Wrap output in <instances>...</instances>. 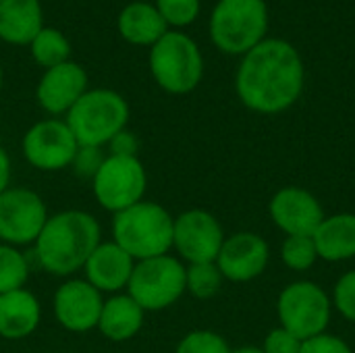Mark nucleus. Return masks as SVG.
<instances>
[{
	"instance_id": "obj_28",
	"label": "nucleus",
	"mask_w": 355,
	"mask_h": 353,
	"mask_svg": "<svg viewBox=\"0 0 355 353\" xmlns=\"http://www.w3.org/2000/svg\"><path fill=\"white\" fill-rule=\"evenodd\" d=\"M175 353H231V350L214 331H191L179 341Z\"/></svg>"
},
{
	"instance_id": "obj_32",
	"label": "nucleus",
	"mask_w": 355,
	"mask_h": 353,
	"mask_svg": "<svg viewBox=\"0 0 355 353\" xmlns=\"http://www.w3.org/2000/svg\"><path fill=\"white\" fill-rule=\"evenodd\" d=\"M300 353H352V350L339 337L322 333V335H316L312 339L302 341V352Z\"/></svg>"
},
{
	"instance_id": "obj_37",
	"label": "nucleus",
	"mask_w": 355,
	"mask_h": 353,
	"mask_svg": "<svg viewBox=\"0 0 355 353\" xmlns=\"http://www.w3.org/2000/svg\"><path fill=\"white\" fill-rule=\"evenodd\" d=\"M141 2H150V0H141Z\"/></svg>"
},
{
	"instance_id": "obj_23",
	"label": "nucleus",
	"mask_w": 355,
	"mask_h": 353,
	"mask_svg": "<svg viewBox=\"0 0 355 353\" xmlns=\"http://www.w3.org/2000/svg\"><path fill=\"white\" fill-rule=\"evenodd\" d=\"M29 50H31L33 60L44 69H52L71 60V42L62 31L54 27L44 25L37 31V35L31 40Z\"/></svg>"
},
{
	"instance_id": "obj_10",
	"label": "nucleus",
	"mask_w": 355,
	"mask_h": 353,
	"mask_svg": "<svg viewBox=\"0 0 355 353\" xmlns=\"http://www.w3.org/2000/svg\"><path fill=\"white\" fill-rule=\"evenodd\" d=\"M48 216L40 193L27 187H8L0 193V241L15 248L33 246Z\"/></svg>"
},
{
	"instance_id": "obj_13",
	"label": "nucleus",
	"mask_w": 355,
	"mask_h": 353,
	"mask_svg": "<svg viewBox=\"0 0 355 353\" xmlns=\"http://www.w3.org/2000/svg\"><path fill=\"white\" fill-rule=\"evenodd\" d=\"M102 306L104 295L85 279H67L52 300L54 318L69 333H89L98 329Z\"/></svg>"
},
{
	"instance_id": "obj_15",
	"label": "nucleus",
	"mask_w": 355,
	"mask_h": 353,
	"mask_svg": "<svg viewBox=\"0 0 355 353\" xmlns=\"http://www.w3.org/2000/svg\"><path fill=\"white\" fill-rule=\"evenodd\" d=\"M270 216L275 225L289 237H312L324 221L320 202L310 191L300 187H285L275 193V198L270 200Z\"/></svg>"
},
{
	"instance_id": "obj_17",
	"label": "nucleus",
	"mask_w": 355,
	"mask_h": 353,
	"mask_svg": "<svg viewBox=\"0 0 355 353\" xmlns=\"http://www.w3.org/2000/svg\"><path fill=\"white\" fill-rule=\"evenodd\" d=\"M135 260L114 241H100L98 248L89 254L83 273L85 281L104 293H123L127 291Z\"/></svg>"
},
{
	"instance_id": "obj_4",
	"label": "nucleus",
	"mask_w": 355,
	"mask_h": 353,
	"mask_svg": "<svg viewBox=\"0 0 355 353\" xmlns=\"http://www.w3.org/2000/svg\"><path fill=\"white\" fill-rule=\"evenodd\" d=\"M129 102L114 89H87L67 112V125L79 146L104 148L119 131L127 129Z\"/></svg>"
},
{
	"instance_id": "obj_25",
	"label": "nucleus",
	"mask_w": 355,
	"mask_h": 353,
	"mask_svg": "<svg viewBox=\"0 0 355 353\" xmlns=\"http://www.w3.org/2000/svg\"><path fill=\"white\" fill-rule=\"evenodd\" d=\"M223 275L216 266V262L206 264H189L185 273L187 291L198 300H212L223 285Z\"/></svg>"
},
{
	"instance_id": "obj_22",
	"label": "nucleus",
	"mask_w": 355,
	"mask_h": 353,
	"mask_svg": "<svg viewBox=\"0 0 355 353\" xmlns=\"http://www.w3.org/2000/svg\"><path fill=\"white\" fill-rule=\"evenodd\" d=\"M318 258L341 262L355 256V214H335L320 223L312 235Z\"/></svg>"
},
{
	"instance_id": "obj_14",
	"label": "nucleus",
	"mask_w": 355,
	"mask_h": 353,
	"mask_svg": "<svg viewBox=\"0 0 355 353\" xmlns=\"http://www.w3.org/2000/svg\"><path fill=\"white\" fill-rule=\"evenodd\" d=\"M87 73L81 64L67 60L58 67L46 69L37 89L35 98L37 104L50 114V117H60L77 104V100L87 92Z\"/></svg>"
},
{
	"instance_id": "obj_36",
	"label": "nucleus",
	"mask_w": 355,
	"mask_h": 353,
	"mask_svg": "<svg viewBox=\"0 0 355 353\" xmlns=\"http://www.w3.org/2000/svg\"><path fill=\"white\" fill-rule=\"evenodd\" d=\"M0 92H2V67H0Z\"/></svg>"
},
{
	"instance_id": "obj_7",
	"label": "nucleus",
	"mask_w": 355,
	"mask_h": 353,
	"mask_svg": "<svg viewBox=\"0 0 355 353\" xmlns=\"http://www.w3.org/2000/svg\"><path fill=\"white\" fill-rule=\"evenodd\" d=\"M187 266L171 254L139 260L133 266L127 293L146 310L160 312L177 304L187 291Z\"/></svg>"
},
{
	"instance_id": "obj_1",
	"label": "nucleus",
	"mask_w": 355,
	"mask_h": 353,
	"mask_svg": "<svg viewBox=\"0 0 355 353\" xmlns=\"http://www.w3.org/2000/svg\"><path fill=\"white\" fill-rule=\"evenodd\" d=\"M304 62L287 40H264L237 69L235 89L239 100L254 112L279 114L291 108L304 89Z\"/></svg>"
},
{
	"instance_id": "obj_2",
	"label": "nucleus",
	"mask_w": 355,
	"mask_h": 353,
	"mask_svg": "<svg viewBox=\"0 0 355 353\" xmlns=\"http://www.w3.org/2000/svg\"><path fill=\"white\" fill-rule=\"evenodd\" d=\"M100 237L102 229L98 218L85 210L50 214L33 243V260L54 277H71L83 270L89 254L102 241Z\"/></svg>"
},
{
	"instance_id": "obj_30",
	"label": "nucleus",
	"mask_w": 355,
	"mask_h": 353,
	"mask_svg": "<svg viewBox=\"0 0 355 353\" xmlns=\"http://www.w3.org/2000/svg\"><path fill=\"white\" fill-rule=\"evenodd\" d=\"M335 306L347 320L355 322V270L339 279L335 287Z\"/></svg>"
},
{
	"instance_id": "obj_29",
	"label": "nucleus",
	"mask_w": 355,
	"mask_h": 353,
	"mask_svg": "<svg viewBox=\"0 0 355 353\" xmlns=\"http://www.w3.org/2000/svg\"><path fill=\"white\" fill-rule=\"evenodd\" d=\"M106 154L102 152V148H92V146H79L73 162H71V171L77 179L81 181H89L96 177V173L100 171L102 162H104Z\"/></svg>"
},
{
	"instance_id": "obj_20",
	"label": "nucleus",
	"mask_w": 355,
	"mask_h": 353,
	"mask_svg": "<svg viewBox=\"0 0 355 353\" xmlns=\"http://www.w3.org/2000/svg\"><path fill=\"white\" fill-rule=\"evenodd\" d=\"M44 27L40 0H0V40L12 46H29Z\"/></svg>"
},
{
	"instance_id": "obj_18",
	"label": "nucleus",
	"mask_w": 355,
	"mask_h": 353,
	"mask_svg": "<svg viewBox=\"0 0 355 353\" xmlns=\"http://www.w3.org/2000/svg\"><path fill=\"white\" fill-rule=\"evenodd\" d=\"M42 322V304L29 289H17L0 295V337L21 341L31 337Z\"/></svg>"
},
{
	"instance_id": "obj_5",
	"label": "nucleus",
	"mask_w": 355,
	"mask_h": 353,
	"mask_svg": "<svg viewBox=\"0 0 355 353\" xmlns=\"http://www.w3.org/2000/svg\"><path fill=\"white\" fill-rule=\"evenodd\" d=\"M150 73L168 94L183 96L193 92L204 77L200 46L187 33L168 29L150 48Z\"/></svg>"
},
{
	"instance_id": "obj_35",
	"label": "nucleus",
	"mask_w": 355,
	"mask_h": 353,
	"mask_svg": "<svg viewBox=\"0 0 355 353\" xmlns=\"http://www.w3.org/2000/svg\"><path fill=\"white\" fill-rule=\"evenodd\" d=\"M231 353H264L262 350H258V347H241V350H235V352Z\"/></svg>"
},
{
	"instance_id": "obj_33",
	"label": "nucleus",
	"mask_w": 355,
	"mask_h": 353,
	"mask_svg": "<svg viewBox=\"0 0 355 353\" xmlns=\"http://www.w3.org/2000/svg\"><path fill=\"white\" fill-rule=\"evenodd\" d=\"M106 146L110 150L108 152L110 156H137V152H139V139H137V135L131 133V131H127V129L119 131Z\"/></svg>"
},
{
	"instance_id": "obj_11",
	"label": "nucleus",
	"mask_w": 355,
	"mask_h": 353,
	"mask_svg": "<svg viewBox=\"0 0 355 353\" xmlns=\"http://www.w3.org/2000/svg\"><path fill=\"white\" fill-rule=\"evenodd\" d=\"M79 144L64 119H44L33 123L21 141L25 160L44 173H56L69 169Z\"/></svg>"
},
{
	"instance_id": "obj_9",
	"label": "nucleus",
	"mask_w": 355,
	"mask_h": 353,
	"mask_svg": "<svg viewBox=\"0 0 355 353\" xmlns=\"http://www.w3.org/2000/svg\"><path fill=\"white\" fill-rule=\"evenodd\" d=\"M277 310L283 329L302 341L322 335L331 318V302L327 293L308 281L285 287L279 295Z\"/></svg>"
},
{
	"instance_id": "obj_6",
	"label": "nucleus",
	"mask_w": 355,
	"mask_h": 353,
	"mask_svg": "<svg viewBox=\"0 0 355 353\" xmlns=\"http://www.w3.org/2000/svg\"><path fill=\"white\" fill-rule=\"evenodd\" d=\"M268 31L264 0H218L210 15L212 44L225 54H248Z\"/></svg>"
},
{
	"instance_id": "obj_3",
	"label": "nucleus",
	"mask_w": 355,
	"mask_h": 353,
	"mask_svg": "<svg viewBox=\"0 0 355 353\" xmlns=\"http://www.w3.org/2000/svg\"><path fill=\"white\" fill-rule=\"evenodd\" d=\"M173 231L175 218L158 202L141 200L112 214V241L135 262L168 254Z\"/></svg>"
},
{
	"instance_id": "obj_24",
	"label": "nucleus",
	"mask_w": 355,
	"mask_h": 353,
	"mask_svg": "<svg viewBox=\"0 0 355 353\" xmlns=\"http://www.w3.org/2000/svg\"><path fill=\"white\" fill-rule=\"evenodd\" d=\"M31 273L29 256L19 248L0 241V295L23 289Z\"/></svg>"
},
{
	"instance_id": "obj_19",
	"label": "nucleus",
	"mask_w": 355,
	"mask_h": 353,
	"mask_svg": "<svg viewBox=\"0 0 355 353\" xmlns=\"http://www.w3.org/2000/svg\"><path fill=\"white\" fill-rule=\"evenodd\" d=\"M144 316L146 310L127 291L114 293L108 300H104L98 331L104 339L112 343H125L139 335L144 327Z\"/></svg>"
},
{
	"instance_id": "obj_27",
	"label": "nucleus",
	"mask_w": 355,
	"mask_h": 353,
	"mask_svg": "<svg viewBox=\"0 0 355 353\" xmlns=\"http://www.w3.org/2000/svg\"><path fill=\"white\" fill-rule=\"evenodd\" d=\"M156 8L168 27L191 25L202 8L200 0H156Z\"/></svg>"
},
{
	"instance_id": "obj_12",
	"label": "nucleus",
	"mask_w": 355,
	"mask_h": 353,
	"mask_svg": "<svg viewBox=\"0 0 355 353\" xmlns=\"http://www.w3.org/2000/svg\"><path fill=\"white\" fill-rule=\"evenodd\" d=\"M223 243L225 233L214 214L196 208L175 218L173 248L187 264L216 262Z\"/></svg>"
},
{
	"instance_id": "obj_21",
	"label": "nucleus",
	"mask_w": 355,
	"mask_h": 353,
	"mask_svg": "<svg viewBox=\"0 0 355 353\" xmlns=\"http://www.w3.org/2000/svg\"><path fill=\"white\" fill-rule=\"evenodd\" d=\"M116 27L123 40H127L133 46H148V48H152L168 31V25L160 17L156 4L141 2V0H133L121 10L116 19Z\"/></svg>"
},
{
	"instance_id": "obj_26",
	"label": "nucleus",
	"mask_w": 355,
	"mask_h": 353,
	"mask_svg": "<svg viewBox=\"0 0 355 353\" xmlns=\"http://www.w3.org/2000/svg\"><path fill=\"white\" fill-rule=\"evenodd\" d=\"M281 256H283V262H285L287 268L308 270L316 262L318 252H316V246H314V239L312 237L291 235V237L285 239L283 250H281Z\"/></svg>"
},
{
	"instance_id": "obj_31",
	"label": "nucleus",
	"mask_w": 355,
	"mask_h": 353,
	"mask_svg": "<svg viewBox=\"0 0 355 353\" xmlns=\"http://www.w3.org/2000/svg\"><path fill=\"white\" fill-rule=\"evenodd\" d=\"M264 353H300L302 352V339H297L295 335H291L289 331L275 329L268 333L266 341H264Z\"/></svg>"
},
{
	"instance_id": "obj_8",
	"label": "nucleus",
	"mask_w": 355,
	"mask_h": 353,
	"mask_svg": "<svg viewBox=\"0 0 355 353\" xmlns=\"http://www.w3.org/2000/svg\"><path fill=\"white\" fill-rule=\"evenodd\" d=\"M146 189L148 173L139 156L106 154L100 171L92 179V193L96 202L112 214L141 202Z\"/></svg>"
},
{
	"instance_id": "obj_34",
	"label": "nucleus",
	"mask_w": 355,
	"mask_h": 353,
	"mask_svg": "<svg viewBox=\"0 0 355 353\" xmlns=\"http://www.w3.org/2000/svg\"><path fill=\"white\" fill-rule=\"evenodd\" d=\"M10 177H12V164L8 152L0 146V193L10 187Z\"/></svg>"
},
{
	"instance_id": "obj_16",
	"label": "nucleus",
	"mask_w": 355,
	"mask_h": 353,
	"mask_svg": "<svg viewBox=\"0 0 355 353\" xmlns=\"http://www.w3.org/2000/svg\"><path fill=\"white\" fill-rule=\"evenodd\" d=\"M268 264V246L256 233H235L225 239L216 266L233 283H245L264 273Z\"/></svg>"
}]
</instances>
